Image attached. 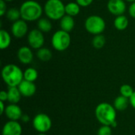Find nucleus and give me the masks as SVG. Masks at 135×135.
<instances>
[{"instance_id": "nucleus-1", "label": "nucleus", "mask_w": 135, "mask_h": 135, "mask_svg": "<svg viewBox=\"0 0 135 135\" xmlns=\"http://www.w3.org/2000/svg\"><path fill=\"white\" fill-rule=\"evenodd\" d=\"M21 12V17L25 21H36L41 18L44 13L42 6L35 0L25 1L19 8Z\"/></svg>"}, {"instance_id": "nucleus-2", "label": "nucleus", "mask_w": 135, "mask_h": 135, "mask_svg": "<svg viewBox=\"0 0 135 135\" xmlns=\"http://www.w3.org/2000/svg\"><path fill=\"white\" fill-rule=\"evenodd\" d=\"M2 77L9 87H17L24 80V72L15 64H7L2 70Z\"/></svg>"}, {"instance_id": "nucleus-3", "label": "nucleus", "mask_w": 135, "mask_h": 135, "mask_svg": "<svg viewBox=\"0 0 135 135\" xmlns=\"http://www.w3.org/2000/svg\"><path fill=\"white\" fill-rule=\"evenodd\" d=\"M95 115L102 125L112 127L116 123V109L108 103L99 104L96 108Z\"/></svg>"}, {"instance_id": "nucleus-4", "label": "nucleus", "mask_w": 135, "mask_h": 135, "mask_svg": "<svg viewBox=\"0 0 135 135\" xmlns=\"http://www.w3.org/2000/svg\"><path fill=\"white\" fill-rule=\"evenodd\" d=\"M44 12L46 17L51 21H60L66 15L65 5L62 0H47L44 6Z\"/></svg>"}, {"instance_id": "nucleus-5", "label": "nucleus", "mask_w": 135, "mask_h": 135, "mask_svg": "<svg viewBox=\"0 0 135 135\" xmlns=\"http://www.w3.org/2000/svg\"><path fill=\"white\" fill-rule=\"evenodd\" d=\"M106 28V23L104 18L99 15L89 16L85 21V30L92 35H100L104 32Z\"/></svg>"}, {"instance_id": "nucleus-6", "label": "nucleus", "mask_w": 135, "mask_h": 135, "mask_svg": "<svg viewBox=\"0 0 135 135\" xmlns=\"http://www.w3.org/2000/svg\"><path fill=\"white\" fill-rule=\"evenodd\" d=\"M71 37L69 32L59 29L55 32L51 36V45L58 51H66L70 45Z\"/></svg>"}, {"instance_id": "nucleus-7", "label": "nucleus", "mask_w": 135, "mask_h": 135, "mask_svg": "<svg viewBox=\"0 0 135 135\" xmlns=\"http://www.w3.org/2000/svg\"><path fill=\"white\" fill-rule=\"evenodd\" d=\"M32 125L36 131L45 134L46 132L49 131L50 129L51 128L52 122L51 118L47 115L40 113L34 117L32 120Z\"/></svg>"}, {"instance_id": "nucleus-8", "label": "nucleus", "mask_w": 135, "mask_h": 135, "mask_svg": "<svg viewBox=\"0 0 135 135\" xmlns=\"http://www.w3.org/2000/svg\"><path fill=\"white\" fill-rule=\"evenodd\" d=\"M28 44L29 47L32 49H40L43 47L45 42L44 32L40 31L38 28H34L28 32Z\"/></svg>"}, {"instance_id": "nucleus-9", "label": "nucleus", "mask_w": 135, "mask_h": 135, "mask_svg": "<svg viewBox=\"0 0 135 135\" xmlns=\"http://www.w3.org/2000/svg\"><path fill=\"white\" fill-rule=\"evenodd\" d=\"M10 29L13 36L17 39H21L28 33V27L27 25V21H24L23 19H20L15 22H13Z\"/></svg>"}, {"instance_id": "nucleus-10", "label": "nucleus", "mask_w": 135, "mask_h": 135, "mask_svg": "<svg viewBox=\"0 0 135 135\" xmlns=\"http://www.w3.org/2000/svg\"><path fill=\"white\" fill-rule=\"evenodd\" d=\"M108 10L115 17L123 15L127 10L125 0H109L107 4Z\"/></svg>"}, {"instance_id": "nucleus-11", "label": "nucleus", "mask_w": 135, "mask_h": 135, "mask_svg": "<svg viewBox=\"0 0 135 135\" xmlns=\"http://www.w3.org/2000/svg\"><path fill=\"white\" fill-rule=\"evenodd\" d=\"M22 128L17 121L9 120L6 123L2 128V135H21Z\"/></svg>"}, {"instance_id": "nucleus-12", "label": "nucleus", "mask_w": 135, "mask_h": 135, "mask_svg": "<svg viewBox=\"0 0 135 135\" xmlns=\"http://www.w3.org/2000/svg\"><path fill=\"white\" fill-rule=\"evenodd\" d=\"M17 56L22 64H29L33 60V53L30 47L23 46L17 51Z\"/></svg>"}, {"instance_id": "nucleus-13", "label": "nucleus", "mask_w": 135, "mask_h": 135, "mask_svg": "<svg viewBox=\"0 0 135 135\" xmlns=\"http://www.w3.org/2000/svg\"><path fill=\"white\" fill-rule=\"evenodd\" d=\"M5 115L9 120L12 121H17L21 119L23 115L21 108L17 104H10L6 107Z\"/></svg>"}, {"instance_id": "nucleus-14", "label": "nucleus", "mask_w": 135, "mask_h": 135, "mask_svg": "<svg viewBox=\"0 0 135 135\" xmlns=\"http://www.w3.org/2000/svg\"><path fill=\"white\" fill-rule=\"evenodd\" d=\"M17 87H18L21 95L25 97H32L36 91V86L34 84V82L28 81L26 80H23Z\"/></svg>"}, {"instance_id": "nucleus-15", "label": "nucleus", "mask_w": 135, "mask_h": 135, "mask_svg": "<svg viewBox=\"0 0 135 135\" xmlns=\"http://www.w3.org/2000/svg\"><path fill=\"white\" fill-rule=\"evenodd\" d=\"M59 25L62 30L70 33L75 26V21L73 17L66 14L61 18Z\"/></svg>"}, {"instance_id": "nucleus-16", "label": "nucleus", "mask_w": 135, "mask_h": 135, "mask_svg": "<svg viewBox=\"0 0 135 135\" xmlns=\"http://www.w3.org/2000/svg\"><path fill=\"white\" fill-rule=\"evenodd\" d=\"M8 92V101L10 104H17L21 98V93L18 87H9Z\"/></svg>"}, {"instance_id": "nucleus-17", "label": "nucleus", "mask_w": 135, "mask_h": 135, "mask_svg": "<svg viewBox=\"0 0 135 135\" xmlns=\"http://www.w3.org/2000/svg\"><path fill=\"white\" fill-rule=\"evenodd\" d=\"M128 25H129V20L127 16L123 14L115 17L114 20V26L117 30L123 31L128 27Z\"/></svg>"}, {"instance_id": "nucleus-18", "label": "nucleus", "mask_w": 135, "mask_h": 135, "mask_svg": "<svg viewBox=\"0 0 135 135\" xmlns=\"http://www.w3.org/2000/svg\"><path fill=\"white\" fill-rule=\"evenodd\" d=\"M37 28L44 33L49 32L52 28L51 21L47 17H41L37 21Z\"/></svg>"}, {"instance_id": "nucleus-19", "label": "nucleus", "mask_w": 135, "mask_h": 135, "mask_svg": "<svg viewBox=\"0 0 135 135\" xmlns=\"http://www.w3.org/2000/svg\"><path fill=\"white\" fill-rule=\"evenodd\" d=\"M130 104V100L129 98H127L123 96H119L115 98V101H114V108L117 110V111H120L123 112L124 110H126Z\"/></svg>"}, {"instance_id": "nucleus-20", "label": "nucleus", "mask_w": 135, "mask_h": 135, "mask_svg": "<svg viewBox=\"0 0 135 135\" xmlns=\"http://www.w3.org/2000/svg\"><path fill=\"white\" fill-rule=\"evenodd\" d=\"M81 11V6L76 2H70L65 5V12L66 15L75 17L79 14Z\"/></svg>"}, {"instance_id": "nucleus-21", "label": "nucleus", "mask_w": 135, "mask_h": 135, "mask_svg": "<svg viewBox=\"0 0 135 135\" xmlns=\"http://www.w3.org/2000/svg\"><path fill=\"white\" fill-rule=\"evenodd\" d=\"M11 44V36L5 29L0 30V48L5 50L9 47Z\"/></svg>"}, {"instance_id": "nucleus-22", "label": "nucleus", "mask_w": 135, "mask_h": 135, "mask_svg": "<svg viewBox=\"0 0 135 135\" xmlns=\"http://www.w3.org/2000/svg\"><path fill=\"white\" fill-rule=\"evenodd\" d=\"M36 56L40 61L47 62V61L51 60V59L52 58V52L49 48L43 47L37 50Z\"/></svg>"}, {"instance_id": "nucleus-23", "label": "nucleus", "mask_w": 135, "mask_h": 135, "mask_svg": "<svg viewBox=\"0 0 135 135\" xmlns=\"http://www.w3.org/2000/svg\"><path fill=\"white\" fill-rule=\"evenodd\" d=\"M6 15L7 19L9 21H12V22H15V21L21 19L20 9H17V8H15V7H13V8L9 9L7 10Z\"/></svg>"}, {"instance_id": "nucleus-24", "label": "nucleus", "mask_w": 135, "mask_h": 135, "mask_svg": "<svg viewBox=\"0 0 135 135\" xmlns=\"http://www.w3.org/2000/svg\"><path fill=\"white\" fill-rule=\"evenodd\" d=\"M38 78V72L35 68L28 67L24 71V80L34 82Z\"/></svg>"}, {"instance_id": "nucleus-25", "label": "nucleus", "mask_w": 135, "mask_h": 135, "mask_svg": "<svg viewBox=\"0 0 135 135\" xmlns=\"http://www.w3.org/2000/svg\"><path fill=\"white\" fill-rule=\"evenodd\" d=\"M106 44V39L104 35H96L92 40V45L96 49H101Z\"/></svg>"}, {"instance_id": "nucleus-26", "label": "nucleus", "mask_w": 135, "mask_h": 135, "mask_svg": "<svg viewBox=\"0 0 135 135\" xmlns=\"http://www.w3.org/2000/svg\"><path fill=\"white\" fill-rule=\"evenodd\" d=\"M134 89L129 85H123L120 87V94L127 98H130L134 93Z\"/></svg>"}, {"instance_id": "nucleus-27", "label": "nucleus", "mask_w": 135, "mask_h": 135, "mask_svg": "<svg viewBox=\"0 0 135 135\" xmlns=\"http://www.w3.org/2000/svg\"><path fill=\"white\" fill-rule=\"evenodd\" d=\"M112 131L111 126H105V125L100 127L97 132V135H112Z\"/></svg>"}, {"instance_id": "nucleus-28", "label": "nucleus", "mask_w": 135, "mask_h": 135, "mask_svg": "<svg viewBox=\"0 0 135 135\" xmlns=\"http://www.w3.org/2000/svg\"><path fill=\"white\" fill-rule=\"evenodd\" d=\"M7 8H6V2L4 0H0V16L3 17L6 15L7 12Z\"/></svg>"}, {"instance_id": "nucleus-29", "label": "nucleus", "mask_w": 135, "mask_h": 135, "mask_svg": "<svg viewBox=\"0 0 135 135\" xmlns=\"http://www.w3.org/2000/svg\"><path fill=\"white\" fill-rule=\"evenodd\" d=\"M75 2L81 7H87L93 3V0H75Z\"/></svg>"}, {"instance_id": "nucleus-30", "label": "nucleus", "mask_w": 135, "mask_h": 135, "mask_svg": "<svg viewBox=\"0 0 135 135\" xmlns=\"http://www.w3.org/2000/svg\"><path fill=\"white\" fill-rule=\"evenodd\" d=\"M128 12H129V14L131 17L135 18V2L131 3L129 9H128Z\"/></svg>"}, {"instance_id": "nucleus-31", "label": "nucleus", "mask_w": 135, "mask_h": 135, "mask_svg": "<svg viewBox=\"0 0 135 135\" xmlns=\"http://www.w3.org/2000/svg\"><path fill=\"white\" fill-rule=\"evenodd\" d=\"M8 100V92L6 91H1L0 93V101H6Z\"/></svg>"}, {"instance_id": "nucleus-32", "label": "nucleus", "mask_w": 135, "mask_h": 135, "mask_svg": "<svg viewBox=\"0 0 135 135\" xmlns=\"http://www.w3.org/2000/svg\"><path fill=\"white\" fill-rule=\"evenodd\" d=\"M130 100V104L135 109V91L134 92L133 95L129 98Z\"/></svg>"}, {"instance_id": "nucleus-33", "label": "nucleus", "mask_w": 135, "mask_h": 135, "mask_svg": "<svg viewBox=\"0 0 135 135\" xmlns=\"http://www.w3.org/2000/svg\"><path fill=\"white\" fill-rule=\"evenodd\" d=\"M5 110H6V107H5L4 102L0 101V114L2 115L3 113H5Z\"/></svg>"}, {"instance_id": "nucleus-34", "label": "nucleus", "mask_w": 135, "mask_h": 135, "mask_svg": "<svg viewBox=\"0 0 135 135\" xmlns=\"http://www.w3.org/2000/svg\"><path fill=\"white\" fill-rule=\"evenodd\" d=\"M21 120L23 121L24 123H28L30 120V118H29V116L28 115H23L21 119Z\"/></svg>"}, {"instance_id": "nucleus-35", "label": "nucleus", "mask_w": 135, "mask_h": 135, "mask_svg": "<svg viewBox=\"0 0 135 135\" xmlns=\"http://www.w3.org/2000/svg\"><path fill=\"white\" fill-rule=\"evenodd\" d=\"M125 1H126V2H131V3L135 2V0H125Z\"/></svg>"}, {"instance_id": "nucleus-36", "label": "nucleus", "mask_w": 135, "mask_h": 135, "mask_svg": "<svg viewBox=\"0 0 135 135\" xmlns=\"http://www.w3.org/2000/svg\"><path fill=\"white\" fill-rule=\"evenodd\" d=\"M5 2H12V1H13V0H4Z\"/></svg>"}, {"instance_id": "nucleus-37", "label": "nucleus", "mask_w": 135, "mask_h": 135, "mask_svg": "<svg viewBox=\"0 0 135 135\" xmlns=\"http://www.w3.org/2000/svg\"><path fill=\"white\" fill-rule=\"evenodd\" d=\"M38 135H47V134H43V133H40V134H38Z\"/></svg>"}, {"instance_id": "nucleus-38", "label": "nucleus", "mask_w": 135, "mask_h": 135, "mask_svg": "<svg viewBox=\"0 0 135 135\" xmlns=\"http://www.w3.org/2000/svg\"><path fill=\"white\" fill-rule=\"evenodd\" d=\"M62 1H63V0H62Z\"/></svg>"}]
</instances>
